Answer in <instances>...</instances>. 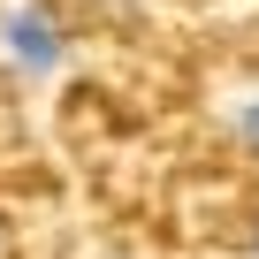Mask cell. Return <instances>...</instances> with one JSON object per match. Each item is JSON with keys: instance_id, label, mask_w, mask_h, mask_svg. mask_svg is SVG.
Here are the masks:
<instances>
[{"instance_id": "6da1fadb", "label": "cell", "mask_w": 259, "mask_h": 259, "mask_svg": "<svg viewBox=\"0 0 259 259\" xmlns=\"http://www.w3.org/2000/svg\"><path fill=\"white\" fill-rule=\"evenodd\" d=\"M0 54H8V69L16 76H54L61 61H69V31H61V16L46 8V0H16L8 16H0Z\"/></svg>"}, {"instance_id": "7a4b0ae2", "label": "cell", "mask_w": 259, "mask_h": 259, "mask_svg": "<svg viewBox=\"0 0 259 259\" xmlns=\"http://www.w3.org/2000/svg\"><path fill=\"white\" fill-rule=\"evenodd\" d=\"M236 138L259 153V99H244V107H236Z\"/></svg>"}]
</instances>
